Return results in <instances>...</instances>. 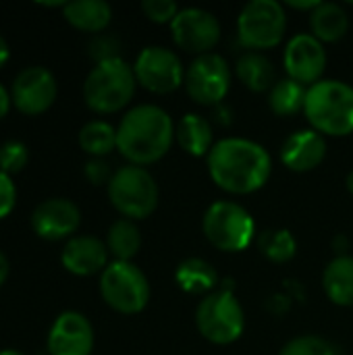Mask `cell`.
Listing matches in <instances>:
<instances>
[{"instance_id":"5bb4252c","label":"cell","mask_w":353,"mask_h":355,"mask_svg":"<svg viewBox=\"0 0 353 355\" xmlns=\"http://www.w3.org/2000/svg\"><path fill=\"white\" fill-rule=\"evenodd\" d=\"M283 64H285L289 79L310 87L322 81V75L327 69L325 44L316 40L312 33H298L285 46Z\"/></svg>"},{"instance_id":"836d02e7","label":"cell","mask_w":353,"mask_h":355,"mask_svg":"<svg viewBox=\"0 0 353 355\" xmlns=\"http://www.w3.org/2000/svg\"><path fill=\"white\" fill-rule=\"evenodd\" d=\"M15 206H17V187L12 183V177L0 171V220L10 216Z\"/></svg>"},{"instance_id":"7a4b0ae2","label":"cell","mask_w":353,"mask_h":355,"mask_svg":"<svg viewBox=\"0 0 353 355\" xmlns=\"http://www.w3.org/2000/svg\"><path fill=\"white\" fill-rule=\"evenodd\" d=\"M175 141L171 114L156 104L133 106L117 127V150L127 164L148 166L164 158Z\"/></svg>"},{"instance_id":"d590c367","label":"cell","mask_w":353,"mask_h":355,"mask_svg":"<svg viewBox=\"0 0 353 355\" xmlns=\"http://www.w3.org/2000/svg\"><path fill=\"white\" fill-rule=\"evenodd\" d=\"M320 4V0H312V2H285V6L289 8H295V10H306V12H312L316 10Z\"/></svg>"},{"instance_id":"4dcf8cb0","label":"cell","mask_w":353,"mask_h":355,"mask_svg":"<svg viewBox=\"0 0 353 355\" xmlns=\"http://www.w3.org/2000/svg\"><path fill=\"white\" fill-rule=\"evenodd\" d=\"M141 10L144 15L158 25H171L175 21V17L179 15V6L173 0H144L141 2Z\"/></svg>"},{"instance_id":"5b68a950","label":"cell","mask_w":353,"mask_h":355,"mask_svg":"<svg viewBox=\"0 0 353 355\" xmlns=\"http://www.w3.org/2000/svg\"><path fill=\"white\" fill-rule=\"evenodd\" d=\"M106 191L112 208L133 223L152 216L158 206V185L146 166L125 164L117 168Z\"/></svg>"},{"instance_id":"8d00e7d4","label":"cell","mask_w":353,"mask_h":355,"mask_svg":"<svg viewBox=\"0 0 353 355\" xmlns=\"http://www.w3.org/2000/svg\"><path fill=\"white\" fill-rule=\"evenodd\" d=\"M8 275H10V262H8V258H6V254L0 250V287L6 283V279H8Z\"/></svg>"},{"instance_id":"f546056e","label":"cell","mask_w":353,"mask_h":355,"mask_svg":"<svg viewBox=\"0 0 353 355\" xmlns=\"http://www.w3.org/2000/svg\"><path fill=\"white\" fill-rule=\"evenodd\" d=\"M29 162V148L19 139H8L0 146V171L6 175L21 173Z\"/></svg>"},{"instance_id":"603a6c76","label":"cell","mask_w":353,"mask_h":355,"mask_svg":"<svg viewBox=\"0 0 353 355\" xmlns=\"http://www.w3.org/2000/svg\"><path fill=\"white\" fill-rule=\"evenodd\" d=\"M235 75L250 92H256V94L270 92L273 85L277 83L275 64L262 52L248 50L246 54H241L235 64Z\"/></svg>"},{"instance_id":"9a60e30c","label":"cell","mask_w":353,"mask_h":355,"mask_svg":"<svg viewBox=\"0 0 353 355\" xmlns=\"http://www.w3.org/2000/svg\"><path fill=\"white\" fill-rule=\"evenodd\" d=\"M81 225V210L69 198H48L31 212V229L40 239L60 241L75 237Z\"/></svg>"},{"instance_id":"83f0119b","label":"cell","mask_w":353,"mask_h":355,"mask_svg":"<svg viewBox=\"0 0 353 355\" xmlns=\"http://www.w3.org/2000/svg\"><path fill=\"white\" fill-rule=\"evenodd\" d=\"M258 248L262 256L273 264H285L293 260L298 252V241L287 229H270L258 237Z\"/></svg>"},{"instance_id":"f1b7e54d","label":"cell","mask_w":353,"mask_h":355,"mask_svg":"<svg viewBox=\"0 0 353 355\" xmlns=\"http://www.w3.org/2000/svg\"><path fill=\"white\" fill-rule=\"evenodd\" d=\"M279 355H337L333 343L316 335H302L283 345Z\"/></svg>"},{"instance_id":"6da1fadb","label":"cell","mask_w":353,"mask_h":355,"mask_svg":"<svg viewBox=\"0 0 353 355\" xmlns=\"http://www.w3.org/2000/svg\"><path fill=\"white\" fill-rule=\"evenodd\" d=\"M214 185L233 196H250L262 189L273 173V158L264 146L246 137H225L206 156Z\"/></svg>"},{"instance_id":"277c9868","label":"cell","mask_w":353,"mask_h":355,"mask_svg":"<svg viewBox=\"0 0 353 355\" xmlns=\"http://www.w3.org/2000/svg\"><path fill=\"white\" fill-rule=\"evenodd\" d=\"M137 79L133 64L123 58H112L94 64L83 81V100L98 114L123 110L135 96Z\"/></svg>"},{"instance_id":"4316f807","label":"cell","mask_w":353,"mask_h":355,"mask_svg":"<svg viewBox=\"0 0 353 355\" xmlns=\"http://www.w3.org/2000/svg\"><path fill=\"white\" fill-rule=\"evenodd\" d=\"M306 96H308L306 85L285 77L279 79L268 92V106L277 116H295L298 112H304Z\"/></svg>"},{"instance_id":"e575fe53","label":"cell","mask_w":353,"mask_h":355,"mask_svg":"<svg viewBox=\"0 0 353 355\" xmlns=\"http://www.w3.org/2000/svg\"><path fill=\"white\" fill-rule=\"evenodd\" d=\"M10 104H12V98H10V89H6V85L0 83V121L8 114L10 110Z\"/></svg>"},{"instance_id":"8992f818","label":"cell","mask_w":353,"mask_h":355,"mask_svg":"<svg viewBox=\"0 0 353 355\" xmlns=\"http://www.w3.org/2000/svg\"><path fill=\"white\" fill-rule=\"evenodd\" d=\"M202 231L210 245L227 254L243 252L256 239V223L252 214L241 204L229 200H218L206 208Z\"/></svg>"},{"instance_id":"ac0fdd59","label":"cell","mask_w":353,"mask_h":355,"mask_svg":"<svg viewBox=\"0 0 353 355\" xmlns=\"http://www.w3.org/2000/svg\"><path fill=\"white\" fill-rule=\"evenodd\" d=\"M327 156V139L314 129H300L291 133L281 150L283 164L293 173H310L322 164Z\"/></svg>"},{"instance_id":"3957f363","label":"cell","mask_w":353,"mask_h":355,"mask_svg":"<svg viewBox=\"0 0 353 355\" xmlns=\"http://www.w3.org/2000/svg\"><path fill=\"white\" fill-rule=\"evenodd\" d=\"M304 114L320 135L345 137L353 133V87L339 79H322L308 87Z\"/></svg>"},{"instance_id":"ba28073f","label":"cell","mask_w":353,"mask_h":355,"mask_svg":"<svg viewBox=\"0 0 353 355\" xmlns=\"http://www.w3.org/2000/svg\"><path fill=\"white\" fill-rule=\"evenodd\" d=\"M100 295L108 308L119 314L133 316L150 304V281L133 262L112 260L100 275Z\"/></svg>"},{"instance_id":"30bf717a","label":"cell","mask_w":353,"mask_h":355,"mask_svg":"<svg viewBox=\"0 0 353 355\" xmlns=\"http://www.w3.org/2000/svg\"><path fill=\"white\" fill-rule=\"evenodd\" d=\"M231 67L221 54H202L185 69V92L202 106L221 104L231 89Z\"/></svg>"},{"instance_id":"2e32d148","label":"cell","mask_w":353,"mask_h":355,"mask_svg":"<svg viewBox=\"0 0 353 355\" xmlns=\"http://www.w3.org/2000/svg\"><path fill=\"white\" fill-rule=\"evenodd\" d=\"M94 327L81 312L67 310L56 316L48 331L46 347L50 355H92L94 352Z\"/></svg>"},{"instance_id":"484cf974","label":"cell","mask_w":353,"mask_h":355,"mask_svg":"<svg viewBox=\"0 0 353 355\" xmlns=\"http://www.w3.org/2000/svg\"><path fill=\"white\" fill-rule=\"evenodd\" d=\"M77 141L89 158H106L117 150V127L100 119L89 121L79 129Z\"/></svg>"},{"instance_id":"7c38bea8","label":"cell","mask_w":353,"mask_h":355,"mask_svg":"<svg viewBox=\"0 0 353 355\" xmlns=\"http://www.w3.org/2000/svg\"><path fill=\"white\" fill-rule=\"evenodd\" d=\"M58 96V83L50 69L33 64L17 73L10 85L12 106L27 116L44 114Z\"/></svg>"},{"instance_id":"cb8c5ba5","label":"cell","mask_w":353,"mask_h":355,"mask_svg":"<svg viewBox=\"0 0 353 355\" xmlns=\"http://www.w3.org/2000/svg\"><path fill=\"white\" fill-rule=\"evenodd\" d=\"M350 29V15L341 4L320 2L316 10L310 12V33L322 44H333L345 37Z\"/></svg>"},{"instance_id":"d6986e66","label":"cell","mask_w":353,"mask_h":355,"mask_svg":"<svg viewBox=\"0 0 353 355\" xmlns=\"http://www.w3.org/2000/svg\"><path fill=\"white\" fill-rule=\"evenodd\" d=\"M69 25L87 33H102L112 21V6L104 0H73L62 8Z\"/></svg>"},{"instance_id":"ab89813d","label":"cell","mask_w":353,"mask_h":355,"mask_svg":"<svg viewBox=\"0 0 353 355\" xmlns=\"http://www.w3.org/2000/svg\"><path fill=\"white\" fill-rule=\"evenodd\" d=\"M0 355H25L23 352H19V349H2Z\"/></svg>"},{"instance_id":"f35d334b","label":"cell","mask_w":353,"mask_h":355,"mask_svg":"<svg viewBox=\"0 0 353 355\" xmlns=\"http://www.w3.org/2000/svg\"><path fill=\"white\" fill-rule=\"evenodd\" d=\"M345 185H347V191L353 196V171L347 175V179H345Z\"/></svg>"},{"instance_id":"d4e9b609","label":"cell","mask_w":353,"mask_h":355,"mask_svg":"<svg viewBox=\"0 0 353 355\" xmlns=\"http://www.w3.org/2000/svg\"><path fill=\"white\" fill-rule=\"evenodd\" d=\"M106 248L112 260L117 262H133V258L141 250V233L137 225L129 218H119L110 225L106 233Z\"/></svg>"},{"instance_id":"8fae6325","label":"cell","mask_w":353,"mask_h":355,"mask_svg":"<svg viewBox=\"0 0 353 355\" xmlns=\"http://www.w3.org/2000/svg\"><path fill=\"white\" fill-rule=\"evenodd\" d=\"M133 73L141 87L158 96L179 89L185 81L181 58L164 46H146L135 58Z\"/></svg>"},{"instance_id":"ffe728a7","label":"cell","mask_w":353,"mask_h":355,"mask_svg":"<svg viewBox=\"0 0 353 355\" xmlns=\"http://www.w3.org/2000/svg\"><path fill=\"white\" fill-rule=\"evenodd\" d=\"M175 139L189 156H196V158L208 156L216 144L212 125L208 123V119H204L198 112L185 114L175 125Z\"/></svg>"},{"instance_id":"74e56055","label":"cell","mask_w":353,"mask_h":355,"mask_svg":"<svg viewBox=\"0 0 353 355\" xmlns=\"http://www.w3.org/2000/svg\"><path fill=\"white\" fill-rule=\"evenodd\" d=\"M8 58H10V46H8L6 37L0 33V69L8 62Z\"/></svg>"},{"instance_id":"44dd1931","label":"cell","mask_w":353,"mask_h":355,"mask_svg":"<svg viewBox=\"0 0 353 355\" xmlns=\"http://www.w3.org/2000/svg\"><path fill=\"white\" fill-rule=\"evenodd\" d=\"M175 281L181 291L187 295H200L206 297L212 291H216L218 285V272L216 268L204 260V258H187L183 260L175 270Z\"/></svg>"},{"instance_id":"4fadbf2b","label":"cell","mask_w":353,"mask_h":355,"mask_svg":"<svg viewBox=\"0 0 353 355\" xmlns=\"http://www.w3.org/2000/svg\"><path fill=\"white\" fill-rule=\"evenodd\" d=\"M171 33H173V42L181 50L202 56V54H210L218 44L221 23L210 10L189 6L179 10V15L171 23Z\"/></svg>"},{"instance_id":"9c48e42d","label":"cell","mask_w":353,"mask_h":355,"mask_svg":"<svg viewBox=\"0 0 353 355\" xmlns=\"http://www.w3.org/2000/svg\"><path fill=\"white\" fill-rule=\"evenodd\" d=\"M287 31L285 6L277 0H252L237 17V37L250 52L277 48Z\"/></svg>"},{"instance_id":"52a82bcc","label":"cell","mask_w":353,"mask_h":355,"mask_svg":"<svg viewBox=\"0 0 353 355\" xmlns=\"http://www.w3.org/2000/svg\"><path fill=\"white\" fill-rule=\"evenodd\" d=\"M196 327L214 345H231L243 335L246 312L231 287H221L202 297L196 308Z\"/></svg>"},{"instance_id":"d6a6232c","label":"cell","mask_w":353,"mask_h":355,"mask_svg":"<svg viewBox=\"0 0 353 355\" xmlns=\"http://www.w3.org/2000/svg\"><path fill=\"white\" fill-rule=\"evenodd\" d=\"M83 175H85V179H87L92 185H96V187L106 185V187H108V183H110V179H112V175H114V171L110 168V164L106 162V158H89V160L85 162V166H83Z\"/></svg>"},{"instance_id":"e0dca14e","label":"cell","mask_w":353,"mask_h":355,"mask_svg":"<svg viewBox=\"0 0 353 355\" xmlns=\"http://www.w3.org/2000/svg\"><path fill=\"white\" fill-rule=\"evenodd\" d=\"M108 256V248L102 239L94 235H75L64 243L60 252V264L75 277H92L104 272V268L110 264Z\"/></svg>"},{"instance_id":"1f68e13d","label":"cell","mask_w":353,"mask_h":355,"mask_svg":"<svg viewBox=\"0 0 353 355\" xmlns=\"http://www.w3.org/2000/svg\"><path fill=\"white\" fill-rule=\"evenodd\" d=\"M119 50H121V44L117 37L112 35H106V33H100L96 35L92 42H89V56L98 62H104V60H112V58H121L119 56Z\"/></svg>"},{"instance_id":"7402d4cb","label":"cell","mask_w":353,"mask_h":355,"mask_svg":"<svg viewBox=\"0 0 353 355\" xmlns=\"http://www.w3.org/2000/svg\"><path fill=\"white\" fill-rule=\"evenodd\" d=\"M322 289L327 297L341 308L353 306V256H335L322 272Z\"/></svg>"}]
</instances>
